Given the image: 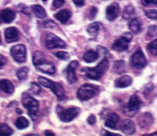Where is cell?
Listing matches in <instances>:
<instances>
[{"label":"cell","mask_w":157,"mask_h":136,"mask_svg":"<svg viewBox=\"0 0 157 136\" xmlns=\"http://www.w3.org/2000/svg\"><path fill=\"white\" fill-rule=\"evenodd\" d=\"M33 63L34 66L42 73L53 74L55 73V66L54 64L48 61L43 52L36 51L33 56Z\"/></svg>","instance_id":"cell-1"},{"label":"cell","mask_w":157,"mask_h":136,"mask_svg":"<svg viewBox=\"0 0 157 136\" xmlns=\"http://www.w3.org/2000/svg\"><path fill=\"white\" fill-rule=\"evenodd\" d=\"M109 66V62L107 59L102 60L95 67L93 68H84L82 71H85L86 76L91 79L98 81L106 72Z\"/></svg>","instance_id":"cell-2"},{"label":"cell","mask_w":157,"mask_h":136,"mask_svg":"<svg viewBox=\"0 0 157 136\" xmlns=\"http://www.w3.org/2000/svg\"><path fill=\"white\" fill-rule=\"evenodd\" d=\"M99 92L98 88L92 84H85L80 87L77 90L78 98L82 101H87L95 96Z\"/></svg>","instance_id":"cell-3"},{"label":"cell","mask_w":157,"mask_h":136,"mask_svg":"<svg viewBox=\"0 0 157 136\" xmlns=\"http://www.w3.org/2000/svg\"><path fill=\"white\" fill-rule=\"evenodd\" d=\"M38 82L42 86L50 88L53 91V93L58 98H62L64 95V88L59 83L55 82L42 76L39 77Z\"/></svg>","instance_id":"cell-4"},{"label":"cell","mask_w":157,"mask_h":136,"mask_svg":"<svg viewBox=\"0 0 157 136\" xmlns=\"http://www.w3.org/2000/svg\"><path fill=\"white\" fill-rule=\"evenodd\" d=\"M142 106V102L136 95L131 96L129 102L123 107L124 113L128 116H134Z\"/></svg>","instance_id":"cell-5"},{"label":"cell","mask_w":157,"mask_h":136,"mask_svg":"<svg viewBox=\"0 0 157 136\" xmlns=\"http://www.w3.org/2000/svg\"><path fill=\"white\" fill-rule=\"evenodd\" d=\"M21 104L27 109L30 116H34L38 112L39 102L28 94H23L21 98Z\"/></svg>","instance_id":"cell-6"},{"label":"cell","mask_w":157,"mask_h":136,"mask_svg":"<svg viewBox=\"0 0 157 136\" xmlns=\"http://www.w3.org/2000/svg\"><path fill=\"white\" fill-rule=\"evenodd\" d=\"M132 38V34L129 32L123 33L121 36L115 40L112 49L117 52H122L126 50L129 46V43Z\"/></svg>","instance_id":"cell-7"},{"label":"cell","mask_w":157,"mask_h":136,"mask_svg":"<svg viewBox=\"0 0 157 136\" xmlns=\"http://www.w3.org/2000/svg\"><path fill=\"white\" fill-rule=\"evenodd\" d=\"M26 47L21 44L15 45L10 49V54L14 60L18 62L22 63L26 61Z\"/></svg>","instance_id":"cell-8"},{"label":"cell","mask_w":157,"mask_h":136,"mask_svg":"<svg viewBox=\"0 0 157 136\" xmlns=\"http://www.w3.org/2000/svg\"><path fill=\"white\" fill-rule=\"evenodd\" d=\"M147 63L146 58L140 49L136 51L130 58V64L133 67L142 68L144 67Z\"/></svg>","instance_id":"cell-9"},{"label":"cell","mask_w":157,"mask_h":136,"mask_svg":"<svg viewBox=\"0 0 157 136\" xmlns=\"http://www.w3.org/2000/svg\"><path fill=\"white\" fill-rule=\"evenodd\" d=\"M80 112V109L77 107H69L60 112L59 118L63 121L68 123L75 118Z\"/></svg>","instance_id":"cell-10"},{"label":"cell","mask_w":157,"mask_h":136,"mask_svg":"<svg viewBox=\"0 0 157 136\" xmlns=\"http://www.w3.org/2000/svg\"><path fill=\"white\" fill-rule=\"evenodd\" d=\"M45 45L48 49L56 48H63L66 47L65 42L53 34H48L47 35L45 39Z\"/></svg>","instance_id":"cell-11"},{"label":"cell","mask_w":157,"mask_h":136,"mask_svg":"<svg viewBox=\"0 0 157 136\" xmlns=\"http://www.w3.org/2000/svg\"><path fill=\"white\" fill-rule=\"evenodd\" d=\"M78 66V62L77 60L71 61L67 68V79L70 84L75 83L77 80L75 70Z\"/></svg>","instance_id":"cell-12"},{"label":"cell","mask_w":157,"mask_h":136,"mask_svg":"<svg viewBox=\"0 0 157 136\" xmlns=\"http://www.w3.org/2000/svg\"><path fill=\"white\" fill-rule=\"evenodd\" d=\"M120 13V6L116 2L110 4L106 9V18L109 21H113L118 16Z\"/></svg>","instance_id":"cell-13"},{"label":"cell","mask_w":157,"mask_h":136,"mask_svg":"<svg viewBox=\"0 0 157 136\" xmlns=\"http://www.w3.org/2000/svg\"><path fill=\"white\" fill-rule=\"evenodd\" d=\"M19 31L15 27H9L5 30L4 35L7 43H12L18 40Z\"/></svg>","instance_id":"cell-14"},{"label":"cell","mask_w":157,"mask_h":136,"mask_svg":"<svg viewBox=\"0 0 157 136\" xmlns=\"http://www.w3.org/2000/svg\"><path fill=\"white\" fill-rule=\"evenodd\" d=\"M121 129L126 135H131L135 131L134 123L129 119H125L122 121Z\"/></svg>","instance_id":"cell-15"},{"label":"cell","mask_w":157,"mask_h":136,"mask_svg":"<svg viewBox=\"0 0 157 136\" xmlns=\"http://www.w3.org/2000/svg\"><path fill=\"white\" fill-rule=\"evenodd\" d=\"M132 83V78L128 75H124L115 81V87L117 88H125Z\"/></svg>","instance_id":"cell-16"},{"label":"cell","mask_w":157,"mask_h":136,"mask_svg":"<svg viewBox=\"0 0 157 136\" xmlns=\"http://www.w3.org/2000/svg\"><path fill=\"white\" fill-rule=\"evenodd\" d=\"M142 22L138 18H134L129 20L128 27L134 34H139L142 30Z\"/></svg>","instance_id":"cell-17"},{"label":"cell","mask_w":157,"mask_h":136,"mask_svg":"<svg viewBox=\"0 0 157 136\" xmlns=\"http://www.w3.org/2000/svg\"><path fill=\"white\" fill-rule=\"evenodd\" d=\"M72 15L71 12L68 9H63L54 15V17L61 23H66Z\"/></svg>","instance_id":"cell-18"},{"label":"cell","mask_w":157,"mask_h":136,"mask_svg":"<svg viewBox=\"0 0 157 136\" xmlns=\"http://www.w3.org/2000/svg\"><path fill=\"white\" fill-rule=\"evenodd\" d=\"M15 17V13L10 9L7 8L2 10L1 12V20L6 23H11Z\"/></svg>","instance_id":"cell-19"},{"label":"cell","mask_w":157,"mask_h":136,"mask_svg":"<svg viewBox=\"0 0 157 136\" xmlns=\"http://www.w3.org/2000/svg\"><path fill=\"white\" fill-rule=\"evenodd\" d=\"M0 90L6 93L11 94L14 91V87L9 80L2 79L0 81Z\"/></svg>","instance_id":"cell-20"},{"label":"cell","mask_w":157,"mask_h":136,"mask_svg":"<svg viewBox=\"0 0 157 136\" xmlns=\"http://www.w3.org/2000/svg\"><path fill=\"white\" fill-rule=\"evenodd\" d=\"M118 120L119 116L117 113H110L107 116V120L105 122V125L110 129H115Z\"/></svg>","instance_id":"cell-21"},{"label":"cell","mask_w":157,"mask_h":136,"mask_svg":"<svg viewBox=\"0 0 157 136\" xmlns=\"http://www.w3.org/2000/svg\"><path fill=\"white\" fill-rule=\"evenodd\" d=\"M153 123V118L148 113L142 114L139 118V123L141 127H147Z\"/></svg>","instance_id":"cell-22"},{"label":"cell","mask_w":157,"mask_h":136,"mask_svg":"<svg viewBox=\"0 0 157 136\" xmlns=\"http://www.w3.org/2000/svg\"><path fill=\"white\" fill-rule=\"evenodd\" d=\"M112 68L117 74H121L126 71V63L123 60H115L113 62Z\"/></svg>","instance_id":"cell-23"},{"label":"cell","mask_w":157,"mask_h":136,"mask_svg":"<svg viewBox=\"0 0 157 136\" xmlns=\"http://www.w3.org/2000/svg\"><path fill=\"white\" fill-rule=\"evenodd\" d=\"M99 57V52L93 50H89L83 55V60L86 63L94 62Z\"/></svg>","instance_id":"cell-24"},{"label":"cell","mask_w":157,"mask_h":136,"mask_svg":"<svg viewBox=\"0 0 157 136\" xmlns=\"http://www.w3.org/2000/svg\"><path fill=\"white\" fill-rule=\"evenodd\" d=\"M31 10L34 15L39 18H44L47 14L44 9L39 4H35L31 6Z\"/></svg>","instance_id":"cell-25"},{"label":"cell","mask_w":157,"mask_h":136,"mask_svg":"<svg viewBox=\"0 0 157 136\" xmlns=\"http://www.w3.org/2000/svg\"><path fill=\"white\" fill-rule=\"evenodd\" d=\"M101 24L99 22H94L89 24L86 28L87 32L91 35H96L98 34Z\"/></svg>","instance_id":"cell-26"},{"label":"cell","mask_w":157,"mask_h":136,"mask_svg":"<svg viewBox=\"0 0 157 136\" xmlns=\"http://www.w3.org/2000/svg\"><path fill=\"white\" fill-rule=\"evenodd\" d=\"M29 125L28 120L24 116H19L15 121V126L18 129H23Z\"/></svg>","instance_id":"cell-27"},{"label":"cell","mask_w":157,"mask_h":136,"mask_svg":"<svg viewBox=\"0 0 157 136\" xmlns=\"http://www.w3.org/2000/svg\"><path fill=\"white\" fill-rule=\"evenodd\" d=\"M134 14V7L131 5H128L124 7L122 16L123 18L127 20V19L130 18L132 16H133Z\"/></svg>","instance_id":"cell-28"},{"label":"cell","mask_w":157,"mask_h":136,"mask_svg":"<svg viewBox=\"0 0 157 136\" xmlns=\"http://www.w3.org/2000/svg\"><path fill=\"white\" fill-rule=\"evenodd\" d=\"M29 69L26 66L20 68L17 72V76L20 81H24L26 79Z\"/></svg>","instance_id":"cell-29"},{"label":"cell","mask_w":157,"mask_h":136,"mask_svg":"<svg viewBox=\"0 0 157 136\" xmlns=\"http://www.w3.org/2000/svg\"><path fill=\"white\" fill-rule=\"evenodd\" d=\"M13 132L12 129L6 124H0V135H10Z\"/></svg>","instance_id":"cell-30"},{"label":"cell","mask_w":157,"mask_h":136,"mask_svg":"<svg viewBox=\"0 0 157 136\" xmlns=\"http://www.w3.org/2000/svg\"><path fill=\"white\" fill-rule=\"evenodd\" d=\"M147 49L152 55H157V39L150 42L147 46Z\"/></svg>","instance_id":"cell-31"},{"label":"cell","mask_w":157,"mask_h":136,"mask_svg":"<svg viewBox=\"0 0 157 136\" xmlns=\"http://www.w3.org/2000/svg\"><path fill=\"white\" fill-rule=\"evenodd\" d=\"M145 16L153 20H157V10L156 9H149L145 12Z\"/></svg>","instance_id":"cell-32"},{"label":"cell","mask_w":157,"mask_h":136,"mask_svg":"<svg viewBox=\"0 0 157 136\" xmlns=\"http://www.w3.org/2000/svg\"><path fill=\"white\" fill-rule=\"evenodd\" d=\"M30 85H31V87H30V89L29 90L34 94L35 95H38L40 91H41V88L40 87L39 85L38 84H37L36 82H31L30 84Z\"/></svg>","instance_id":"cell-33"},{"label":"cell","mask_w":157,"mask_h":136,"mask_svg":"<svg viewBox=\"0 0 157 136\" xmlns=\"http://www.w3.org/2000/svg\"><path fill=\"white\" fill-rule=\"evenodd\" d=\"M55 55L58 59L63 60H68L70 57V55L68 54V52L65 51H58L55 54Z\"/></svg>","instance_id":"cell-34"},{"label":"cell","mask_w":157,"mask_h":136,"mask_svg":"<svg viewBox=\"0 0 157 136\" xmlns=\"http://www.w3.org/2000/svg\"><path fill=\"white\" fill-rule=\"evenodd\" d=\"M147 34L150 37H153L157 35V26H150L148 27Z\"/></svg>","instance_id":"cell-35"},{"label":"cell","mask_w":157,"mask_h":136,"mask_svg":"<svg viewBox=\"0 0 157 136\" xmlns=\"http://www.w3.org/2000/svg\"><path fill=\"white\" fill-rule=\"evenodd\" d=\"M64 2V0H53L52 5L55 8H59L61 7Z\"/></svg>","instance_id":"cell-36"},{"label":"cell","mask_w":157,"mask_h":136,"mask_svg":"<svg viewBox=\"0 0 157 136\" xmlns=\"http://www.w3.org/2000/svg\"><path fill=\"white\" fill-rule=\"evenodd\" d=\"M98 10L97 8L95 7H92L90 9V13H89V18L90 20H93L96 15Z\"/></svg>","instance_id":"cell-37"},{"label":"cell","mask_w":157,"mask_h":136,"mask_svg":"<svg viewBox=\"0 0 157 136\" xmlns=\"http://www.w3.org/2000/svg\"><path fill=\"white\" fill-rule=\"evenodd\" d=\"M142 4L144 6H147L150 4H154L157 5V0H142Z\"/></svg>","instance_id":"cell-38"},{"label":"cell","mask_w":157,"mask_h":136,"mask_svg":"<svg viewBox=\"0 0 157 136\" xmlns=\"http://www.w3.org/2000/svg\"><path fill=\"white\" fill-rule=\"evenodd\" d=\"M55 26V23L51 20H47L44 23V26L45 27H53Z\"/></svg>","instance_id":"cell-39"},{"label":"cell","mask_w":157,"mask_h":136,"mask_svg":"<svg viewBox=\"0 0 157 136\" xmlns=\"http://www.w3.org/2000/svg\"><path fill=\"white\" fill-rule=\"evenodd\" d=\"M7 63V59L2 55L0 54V69Z\"/></svg>","instance_id":"cell-40"},{"label":"cell","mask_w":157,"mask_h":136,"mask_svg":"<svg viewBox=\"0 0 157 136\" xmlns=\"http://www.w3.org/2000/svg\"><path fill=\"white\" fill-rule=\"evenodd\" d=\"M96 117H95V116L93 115H90V116L88 118V119H87V121H88V123L90 124H94L95 122H96Z\"/></svg>","instance_id":"cell-41"},{"label":"cell","mask_w":157,"mask_h":136,"mask_svg":"<svg viewBox=\"0 0 157 136\" xmlns=\"http://www.w3.org/2000/svg\"><path fill=\"white\" fill-rule=\"evenodd\" d=\"M74 3L78 7H81L84 5L85 4V0H72Z\"/></svg>","instance_id":"cell-42"},{"label":"cell","mask_w":157,"mask_h":136,"mask_svg":"<svg viewBox=\"0 0 157 136\" xmlns=\"http://www.w3.org/2000/svg\"><path fill=\"white\" fill-rule=\"evenodd\" d=\"M102 132L104 131V134H102L103 135H120V134H113V133H110L107 131H105V130H102Z\"/></svg>","instance_id":"cell-43"},{"label":"cell","mask_w":157,"mask_h":136,"mask_svg":"<svg viewBox=\"0 0 157 136\" xmlns=\"http://www.w3.org/2000/svg\"><path fill=\"white\" fill-rule=\"evenodd\" d=\"M45 134L46 135H55L54 133H53L52 132L49 131H45Z\"/></svg>","instance_id":"cell-44"},{"label":"cell","mask_w":157,"mask_h":136,"mask_svg":"<svg viewBox=\"0 0 157 136\" xmlns=\"http://www.w3.org/2000/svg\"><path fill=\"white\" fill-rule=\"evenodd\" d=\"M16 111H17V113H19V114H20V113H21V110H20L19 109H16Z\"/></svg>","instance_id":"cell-45"},{"label":"cell","mask_w":157,"mask_h":136,"mask_svg":"<svg viewBox=\"0 0 157 136\" xmlns=\"http://www.w3.org/2000/svg\"><path fill=\"white\" fill-rule=\"evenodd\" d=\"M42 1H44V2H45V1H47V0H42Z\"/></svg>","instance_id":"cell-46"},{"label":"cell","mask_w":157,"mask_h":136,"mask_svg":"<svg viewBox=\"0 0 157 136\" xmlns=\"http://www.w3.org/2000/svg\"><path fill=\"white\" fill-rule=\"evenodd\" d=\"M0 44H1V36H0Z\"/></svg>","instance_id":"cell-47"},{"label":"cell","mask_w":157,"mask_h":136,"mask_svg":"<svg viewBox=\"0 0 157 136\" xmlns=\"http://www.w3.org/2000/svg\"><path fill=\"white\" fill-rule=\"evenodd\" d=\"M0 23H1V19H0Z\"/></svg>","instance_id":"cell-48"}]
</instances>
